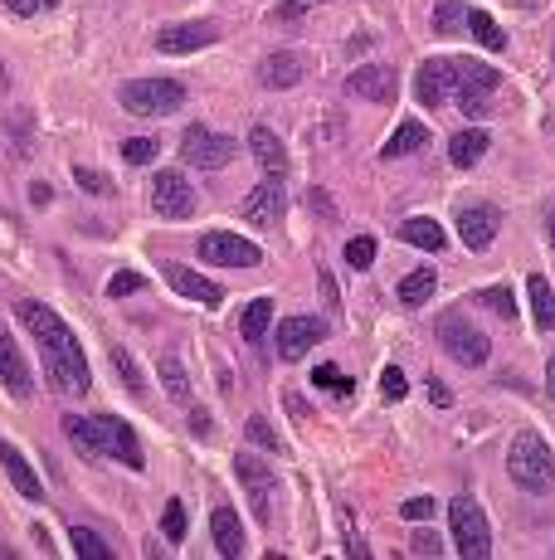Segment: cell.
<instances>
[{
  "label": "cell",
  "mask_w": 555,
  "mask_h": 560,
  "mask_svg": "<svg viewBox=\"0 0 555 560\" xmlns=\"http://www.w3.org/2000/svg\"><path fill=\"white\" fill-rule=\"evenodd\" d=\"M190 434H195V439H210V434H215V419L205 410H195L190 414Z\"/></svg>",
  "instance_id": "48"
},
{
  "label": "cell",
  "mask_w": 555,
  "mask_h": 560,
  "mask_svg": "<svg viewBox=\"0 0 555 560\" xmlns=\"http://www.w3.org/2000/svg\"><path fill=\"white\" fill-rule=\"evenodd\" d=\"M346 93L361 103H395V69L390 64H361L346 78Z\"/></svg>",
  "instance_id": "13"
},
{
  "label": "cell",
  "mask_w": 555,
  "mask_h": 560,
  "mask_svg": "<svg viewBox=\"0 0 555 560\" xmlns=\"http://www.w3.org/2000/svg\"><path fill=\"white\" fill-rule=\"evenodd\" d=\"M517 5H536V0H517Z\"/></svg>",
  "instance_id": "56"
},
{
  "label": "cell",
  "mask_w": 555,
  "mask_h": 560,
  "mask_svg": "<svg viewBox=\"0 0 555 560\" xmlns=\"http://www.w3.org/2000/svg\"><path fill=\"white\" fill-rule=\"evenodd\" d=\"M30 117H35L30 108H20L10 117L15 122V161H30Z\"/></svg>",
  "instance_id": "42"
},
{
  "label": "cell",
  "mask_w": 555,
  "mask_h": 560,
  "mask_svg": "<svg viewBox=\"0 0 555 560\" xmlns=\"http://www.w3.org/2000/svg\"><path fill=\"white\" fill-rule=\"evenodd\" d=\"M526 293H531V317H536V327H541V332H551V327H555V293H551V283L536 273V278L526 283Z\"/></svg>",
  "instance_id": "28"
},
{
  "label": "cell",
  "mask_w": 555,
  "mask_h": 560,
  "mask_svg": "<svg viewBox=\"0 0 555 560\" xmlns=\"http://www.w3.org/2000/svg\"><path fill=\"white\" fill-rule=\"evenodd\" d=\"M346 263H351V268H370V263H375V239H370V234L346 239Z\"/></svg>",
  "instance_id": "38"
},
{
  "label": "cell",
  "mask_w": 555,
  "mask_h": 560,
  "mask_svg": "<svg viewBox=\"0 0 555 560\" xmlns=\"http://www.w3.org/2000/svg\"><path fill=\"white\" fill-rule=\"evenodd\" d=\"M448 69H453V88H458L463 112H468V117H482V112H487V98H492L497 83H502V74L487 69V64H473V59H448Z\"/></svg>",
  "instance_id": "6"
},
{
  "label": "cell",
  "mask_w": 555,
  "mask_h": 560,
  "mask_svg": "<svg viewBox=\"0 0 555 560\" xmlns=\"http://www.w3.org/2000/svg\"><path fill=\"white\" fill-rule=\"evenodd\" d=\"M322 336H327V322H322V317H283V322H278V356H283V361H297V356L312 351Z\"/></svg>",
  "instance_id": "14"
},
{
  "label": "cell",
  "mask_w": 555,
  "mask_h": 560,
  "mask_svg": "<svg viewBox=\"0 0 555 560\" xmlns=\"http://www.w3.org/2000/svg\"><path fill=\"white\" fill-rule=\"evenodd\" d=\"M288 215V200H283V181H263L244 195V220L259 224V229H273V224H283Z\"/></svg>",
  "instance_id": "15"
},
{
  "label": "cell",
  "mask_w": 555,
  "mask_h": 560,
  "mask_svg": "<svg viewBox=\"0 0 555 560\" xmlns=\"http://www.w3.org/2000/svg\"><path fill=\"white\" fill-rule=\"evenodd\" d=\"M161 526H166V541H185V507H181V502H166V517H161Z\"/></svg>",
  "instance_id": "46"
},
{
  "label": "cell",
  "mask_w": 555,
  "mask_h": 560,
  "mask_svg": "<svg viewBox=\"0 0 555 560\" xmlns=\"http://www.w3.org/2000/svg\"><path fill=\"white\" fill-rule=\"evenodd\" d=\"M307 74H312V54H302V49H273V54L259 64V83L268 88V93L297 88Z\"/></svg>",
  "instance_id": "12"
},
{
  "label": "cell",
  "mask_w": 555,
  "mask_h": 560,
  "mask_svg": "<svg viewBox=\"0 0 555 560\" xmlns=\"http://www.w3.org/2000/svg\"><path fill=\"white\" fill-rule=\"evenodd\" d=\"M161 390L176 400V405H190V375H185V366H181V356H171V351H161Z\"/></svg>",
  "instance_id": "27"
},
{
  "label": "cell",
  "mask_w": 555,
  "mask_h": 560,
  "mask_svg": "<svg viewBox=\"0 0 555 560\" xmlns=\"http://www.w3.org/2000/svg\"><path fill=\"white\" fill-rule=\"evenodd\" d=\"M151 156H156V142H147V137H132V142H122V161H127V166H147Z\"/></svg>",
  "instance_id": "43"
},
{
  "label": "cell",
  "mask_w": 555,
  "mask_h": 560,
  "mask_svg": "<svg viewBox=\"0 0 555 560\" xmlns=\"http://www.w3.org/2000/svg\"><path fill=\"white\" fill-rule=\"evenodd\" d=\"M507 473L526 492H551L555 483V453L536 429H517V439L507 448Z\"/></svg>",
  "instance_id": "2"
},
{
  "label": "cell",
  "mask_w": 555,
  "mask_h": 560,
  "mask_svg": "<svg viewBox=\"0 0 555 560\" xmlns=\"http://www.w3.org/2000/svg\"><path fill=\"white\" fill-rule=\"evenodd\" d=\"M93 429H98L103 458H117V463H122V468H132V473H142V468H147V458H142V444H137V434H132V424H127V419L98 414V419H93Z\"/></svg>",
  "instance_id": "10"
},
{
  "label": "cell",
  "mask_w": 555,
  "mask_h": 560,
  "mask_svg": "<svg viewBox=\"0 0 555 560\" xmlns=\"http://www.w3.org/2000/svg\"><path fill=\"white\" fill-rule=\"evenodd\" d=\"M400 239H405V244H414V249H429V254H439V249L448 244L444 224H439V220H424V215H414V220L400 224Z\"/></svg>",
  "instance_id": "25"
},
{
  "label": "cell",
  "mask_w": 555,
  "mask_h": 560,
  "mask_svg": "<svg viewBox=\"0 0 555 560\" xmlns=\"http://www.w3.org/2000/svg\"><path fill=\"white\" fill-rule=\"evenodd\" d=\"M551 64H555V44H551Z\"/></svg>",
  "instance_id": "57"
},
{
  "label": "cell",
  "mask_w": 555,
  "mask_h": 560,
  "mask_svg": "<svg viewBox=\"0 0 555 560\" xmlns=\"http://www.w3.org/2000/svg\"><path fill=\"white\" fill-rule=\"evenodd\" d=\"M5 88H10V69L0 64V98H5Z\"/></svg>",
  "instance_id": "55"
},
{
  "label": "cell",
  "mask_w": 555,
  "mask_h": 560,
  "mask_svg": "<svg viewBox=\"0 0 555 560\" xmlns=\"http://www.w3.org/2000/svg\"><path fill=\"white\" fill-rule=\"evenodd\" d=\"M244 434H249V444H259V448H268V453H283V439H278V429L263 419V414H254L249 424H244Z\"/></svg>",
  "instance_id": "36"
},
{
  "label": "cell",
  "mask_w": 555,
  "mask_h": 560,
  "mask_svg": "<svg viewBox=\"0 0 555 560\" xmlns=\"http://www.w3.org/2000/svg\"><path fill=\"white\" fill-rule=\"evenodd\" d=\"M64 434H69V444H74V453H83V458H103V444H98V429H93V419H64Z\"/></svg>",
  "instance_id": "30"
},
{
  "label": "cell",
  "mask_w": 555,
  "mask_h": 560,
  "mask_svg": "<svg viewBox=\"0 0 555 560\" xmlns=\"http://www.w3.org/2000/svg\"><path fill=\"white\" fill-rule=\"evenodd\" d=\"M151 210L161 220H190L195 215V190L185 181L181 171H156L151 181Z\"/></svg>",
  "instance_id": "11"
},
{
  "label": "cell",
  "mask_w": 555,
  "mask_h": 560,
  "mask_svg": "<svg viewBox=\"0 0 555 560\" xmlns=\"http://www.w3.org/2000/svg\"><path fill=\"white\" fill-rule=\"evenodd\" d=\"M434 288H439L434 268H414V273H405V283H400V302L405 307H424V302L434 298Z\"/></svg>",
  "instance_id": "29"
},
{
  "label": "cell",
  "mask_w": 555,
  "mask_h": 560,
  "mask_svg": "<svg viewBox=\"0 0 555 560\" xmlns=\"http://www.w3.org/2000/svg\"><path fill=\"white\" fill-rule=\"evenodd\" d=\"M5 10H15V15H35L39 0H5Z\"/></svg>",
  "instance_id": "52"
},
{
  "label": "cell",
  "mask_w": 555,
  "mask_h": 560,
  "mask_svg": "<svg viewBox=\"0 0 555 560\" xmlns=\"http://www.w3.org/2000/svg\"><path fill=\"white\" fill-rule=\"evenodd\" d=\"M44 5H54V0H44Z\"/></svg>",
  "instance_id": "58"
},
{
  "label": "cell",
  "mask_w": 555,
  "mask_h": 560,
  "mask_svg": "<svg viewBox=\"0 0 555 560\" xmlns=\"http://www.w3.org/2000/svg\"><path fill=\"white\" fill-rule=\"evenodd\" d=\"M15 312H20V322L30 327V336H35L39 351H44V380H49V390L83 395L93 385V371H88V356L78 346L74 327L54 307H44V302H20Z\"/></svg>",
  "instance_id": "1"
},
{
  "label": "cell",
  "mask_w": 555,
  "mask_h": 560,
  "mask_svg": "<svg viewBox=\"0 0 555 560\" xmlns=\"http://www.w3.org/2000/svg\"><path fill=\"white\" fill-rule=\"evenodd\" d=\"M478 307H492V312H497V317H507V322L517 317V302H512V288H482V293H478Z\"/></svg>",
  "instance_id": "37"
},
{
  "label": "cell",
  "mask_w": 555,
  "mask_h": 560,
  "mask_svg": "<svg viewBox=\"0 0 555 560\" xmlns=\"http://www.w3.org/2000/svg\"><path fill=\"white\" fill-rule=\"evenodd\" d=\"M419 147H429V127L419 122V117H409V122H400L395 127V137L385 142V161H395V156H409V151H419Z\"/></svg>",
  "instance_id": "26"
},
{
  "label": "cell",
  "mask_w": 555,
  "mask_h": 560,
  "mask_svg": "<svg viewBox=\"0 0 555 560\" xmlns=\"http://www.w3.org/2000/svg\"><path fill=\"white\" fill-rule=\"evenodd\" d=\"M161 273H166V283H171L181 298H190V302H205V307H215V302L224 298L220 283H210L205 273H195V268H185V263H161Z\"/></svg>",
  "instance_id": "19"
},
{
  "label": "cell",
  "mask_w": 555,
  "mask_h": 560,
  "mask_svg": "<svg viewBox=\"0 0 555 560\" xmlns=\"http://www.w3.org/2000/svg\"><path fill=\"white\" fill-rule=\"evenodd\" d=\"M142 283H147L142 273H132V268H117V273L108 278V298H127V293H137Z\"/></svg>",
  "instance_id": "41"
},
{
  "label": "cell",
  "mask_w": 555,
  "mask_h": 560,
  "mask_svg": "<svg viewBox=\"0 0 555 560\" xmlns=\"http://www.w3.org/2000/svg\"><path fill=\"white\" fill-rule=\"evenodd\" d=\"M181 156H185V166L220 171V166H229V161L239 156V142H234V137H220V132H210V127H185Z\"/></svg>",
  "instance_id": "7"
},
{
  "label": "cell",
  "mask_w": 555,
  "mask_h": 560,
  "mask_svg": "<svg viewBox=\"0 0 555 560\" xmlns=\"http://www.w3.org/2000/svg\"><path fill=\"white\" fill-rule=\"evenodd\" d=\"M409 551H414V556H439L444 546H439V536H429V531H424V536H414V541H409Z\"/></svg>",
  "instance_id": "47"
},
{
  "label": "cell",
  "mask_w": 555,
  "mask_h": 560,
  "mask_svg": "<svg viewBox=\"0 0 555 560\" xmlns=\"http://www.w3.org/2000/svg\"><path fill=\"white\" fill-rule=\"evenodd\" d=\"M112 371H117V380L142 400L147 395V380H142V371H137V361H132V351H122V346H112Z\"/></svg>",
  "instance_id": "34"
},
{
  "label": "cell",
  "mask_w": 555,
  "mask_h": 560,
  "mask_svg": "<svg viewBox=\"0 0 555 560\" xmlns=\"http://www.w3.org/2000/svg\"><path fill=\"white\" fill-rule=\"evenodd\" d=\"M200 259L215 263V268H254L263 254H259V244H249L244 234L210 229V234H200Z\"/></svg>",
  "instance_id": "8"
},
{
  "label": "cell",
  "mask_w": 555,
  "mask_h": 560,
  "mask_svg": "<svg viewBox=\"0 0 555 560\" xmlns=\"http://www.w3.org/2000/svg\"><path fill=\"white\" fill-rule=\"evenodd\" d=\"M429 400H434V405H453V390H448L444 380H434V375H429Z\"/></svg>",
  "instance_id": "50"
},
{
  "label": "cell",
  "mask_w": 555,
  "mask_h": 560,
  "mask_svg": "<svg viewBox=\"0 0 555 560\" xmlns=\"http://www.w3.org/2000/svg\"><path fill=\"white\" fill-rule=\"evenodd\" d=\"M312 385H327V390H336V395H351V390H356V380L341 375L336 366H317V371H312Z\"/></svg>",
  "instance_id": "39"
},
{
  "label": "cell",
  "mask_w": 555,
  "mask_h": 560,
  "mask_svg": "<svg viewBox=\"0 0 555 560\" xmlns=\"http://www.w3.org/2000/svg\"><path fill=\"white\" fill-rule=\"evenodd\" d=\"M74 181H78V190H88V195H112V181L103 171H93V166H74Z\"/></svg>",
  "instance_id": "40"
},
{
  "label": "cell",
  "mask_w": 555,
  "mask_h": 560,
  "mask_svg": "<svg viewBox=\"0 0 555 560\" xmlns=\"http://www.w3.org/2000/svg\"><path fill=\"white\" fill-rule=\"evenodd\" d=\"M468 35L478 39L482 49H492V54H497V49H507V35H502V25H497L492 15H482V10H468Z\"/></svg>",
  "instance_id": "32"
},
{
  "label": "cell",
  "mask_w": 555,
  "mask_h": 560,
  "mask_svg": "<svg viewBox=\"0 0 555 560\" xmlns=\"http://www.w3.org/2000/svg\"><path fill=\"white\" fill-rule=\"evenodd\" d=\"M234 473H239V487L249 492V507H254V517H259V522H273L278 473H273V468H263L259 458H249V453H239V458H234Z\"/></svg>",
  "instance_id": "9"
},
{
  "label": "cell",
  "mask_w": 555,
  "mask_h": 560,
  "mask_svg": "<svg viewBox=\"0 0 555 560\" xmlns=\"http://www.w3.org/2000/svg\"><path fill=\"white\" fill-rule=\"evenodd\" d=\"M546 390H551V400H555V351H551V361H546Z\"/></svg>",
  "instance_id": "53"
},
{
  "label": "cell",
  "mask_w": 555,
  "mask_h": 560,
  "mask_svg": "<svg viewBox=\"0 0 555 560\" xmlns=\"http://www.w3.org/2000/svg\"><path fill=\"white\" fill-rule=\"evenodd\" d=\"M49 200H54V190L44 186V181H35V186H30V205H49Z\"/></svg>",
  "instance_id": "51"
},
{
  "label": "cell",
  "mask_w": 555,
  "mask_h": 560,
  "mask_svg": "<svg viewBox=\"0 0 555 560\" xmlns=\"http://www.w3.org/2000/svg\"><path fill=\"white\" fill-rule=\"evenodd\" d=\"M215 39H220V25L190 20V25H166V30L156 35V49H161V54H195V49H205V44H215Z\"/></svg>",
  "instance_id": "17"
},
{
  "label": "cell",
  "mask_w": 555,
  "mask_h": 560,
  "mask_svg": "<svg viewBox=\"0 0 555 560\" xmlns=\"http://www.w3.org/2000/svg\"><path fill=\"white\" fill-rule=\"evenodd\" d=\"M117 98L132 117H166L185 103V88L181 78H132V83H122Z\"/></svg>",
  "instance_id": "3"
},
{
  "label": "cell",
  "mask_w": 555,
  "mask_h": 560,
  "mask_svg": "<svg viewBox=\"0 0 555 560\" xmlns=\"http://www.w3.org/2000/svg\"><path fill=\"white\" fill-rule=\"evenodd\" d=\"M497 229H502V210H497V205H473V210H463V215H458V239H463L473 254L492 249Z\"/></svg>",
  "instance_id": "18"
},
{
  "label": "cell",
  "mask_w": 555,
  "mask_h": 560,
  "mask_svg": "<svg viewBox=\"0 0 555 560\" xmlns=\"http://www.w3.org/2000/svg\"><path fill=\"white\" fill-rule=\"evenodd\" d=\"M546 239H551V249H555V205L546 210Z\"/></svg>",
  "instance_id": "54"
},
{
  "label": "cell",
  "mask_w": 555,
  "mask_h": 560,
  "mask_svg": "<svg viewBox=\"0 0 555 560\" xmlns=\"http://www.w3.org/2000/svg\"><path fill=\"white\" fill-rule=\"evenodd\" d=\"M0 380H5V390H10L15 400H30V395H35V375L25 366L15 336L5 332V322H0Z\"/></svg>",
  "instance_id": "16"
},
{
  "label": "cell",
  "mask_w": 555,
  "mask_h": 560,
  "mask_svg": "<svg viewBox=\"0 0 555 560\" xmlns=\"http://www.w3.org/2000/svg\"><path fill=\"white\" fill-rule=\"evenodd\" d=\"M249 151H254V161L263 166L268 181H283V176H288V151H283V142H278L268 127H254V132H249Z\"/></svg>",
  "instance_id": "21"
},
{
  "label": "cell",
  "mask_w": 555,
  "mask_h": 560,
  "mask_svg": "<svg viewBox=\"0 0 555 560\" xmlns=\"http://www.w3.org/2000/svg\"><path fill=\"white\" fill-rule=\"evenodd\" d=\"M434 512H439V502H434V497H409L405 507H400V517H405V522H429Z\"/></svg>",
  "instance_id": "44"
},
{
  "label": "cell",
  "mask_w": 555,
  "mask_h": 560,
  "mask_svg": "<svg viewBox=\"0 0 555 560\" xmlns=\"http://www.w3.org/2000/svg\"><path fill=\"white\" fill-rule=\"evenodd\" d=\"M380 395L395 405V400H405V371H395V366H385L380 371Z\"/></svg>",
  "instance_id": "45"
},
{
  "label": "cell",
  "mask_w": 555,
  "mask_h": 560,
  "mask_svg": "<svg viewBox=\"0 0 555 560\" xmlns=\"http://www.w3.org/2000/svg\"><path fill=\"white\" fill-rule=\"evenodd\" d=\"M268 322H273V302H268V298H254L249 307H244V322H239V332H244V341H249V346H259L263 332H268Z\"/></svg>",
  "instance_id": "31"
},
{
  "label": "cell",
  "mask_w": 555,
  "mask_h": 560,
  "mask_svg": "<svg viewBox=\"0 0 555 560\" xmlns=\"http://www.w3.org/2000/svg\"><path fill=\"white\" fill-rule=\"evenodd\" d=\"M307 205H312L317 215H327V220H332V215H336V205H332V200H327V190H312V195H307Z\"/></svg>",
  "instance_id": "49"
},
{
  "label": "cell",
  "mask_w": 555,
  "mask_h": 560,
  "mask_svg": "<svg viewBox=\"0 0 555 560\" xmlns=\"http://www.w3.org/2000/svg\"><path fill=\"white\" fill-rule=\"evenodd\" d=\"M458 30H468L463 0H434V35H458Z\"/></svg>",
  "instance_id": "33"
},
{
  "label": "cell",
  "mask_w": 555,
  "mask_h": 560,
  "mask_svg": "<svg viewBox=\"0 0 555 560\" xmlns=\"http://www.w3.org/2000/svg\"><path fill=\"white\" fill-rule=\"evenodd\" d=\"M210 536H215V546H220V556H244V522L234 517V507H215V517H210Z\"/></svg>",
  "instance_id": "23"
},
{
  "label": "cell",
  "mask_w": 555,
  "mask_h": 560,
  "mask_svg": "<svg viewBox=\"0 0 555 560\" xmlns=\"http://www.w3.org/2000/svg\"><path fill=\"white\" fill-rule=\"evenodd\" d=\"M69 546H74V556H88V560H108L112 546L98 536V531H88V526H74L69 531Z\"/></svg>",
  "instance_id": "35"
},
{
  "label": "cell",
  "mask_w": 555,
  "mask_h": 560,
  "mask_svg": "<svg viewBox=\"0 0 555 560\" xmlns=\"http://www.w3.org/2000/svg\"><path fill=\"white\" fill-rule=\"evenodd\" d=\"M0 463H5V473H10V483H15V492H20V497H30V502H39V497H44V483L35 478V468L25 463V453H20L15 444H5V439H0Z\"/></svg>",
  "instance_id": "22"
},
{
  "label": "cell",
  "mask_w": 555,
  "mask_h": 560,
  "mask_svg": "<svg viewBox=\"0 0 555 560\" xmlns=\"http://www.w3.org/2000/svg\"><path fill=\"white\" fill-rule=\"evenodd\" d=\"M448 522H453V546H458V556L482 560L492 551V531H487V517H482V507L473 497L448 502Z\"/></svg>",
  "instance_id": "5"
},
{
  "label": "cell",
  "mask_w": 555,
  "mask_h": 560,
  "mask_svg": "<svg viewBox=\"0 0 555 560\" xmlns=\"http://www.w3.org/2000/svg\"><path fill=\"white\" fill-rule=\"evenodd\" d=\"M434 336H439V346H444L458 366H487V356H492L487 336H482L463 312H439V317H434Z\"/></svg>",
  "instance_id": "4"
},
{
  "label": "cell",
  "mask_w": 555,
  "mask_h": 560,
  "mask_svg": "<svg viewBox=\"0 0 555 560\" xmlns=\"http://www.w3.org/2000/svg\"><path fill=\"white\" fill-rule=\"evenodd\" d=\"M448 93H453V69H448V59H424L419 74H414V98H419L424 108H439Z\"/></svg>",
  "instance_id": "20"
},
{
  "label": "cell",
  "mask_w": 555,
  "mask_h": 560,
  "mask_svg": "<svg viewBox=\"0 0 555 560\" xmlns=\"http://www.w3.org/2000/svg\"><path fill=\"white\" fill-rule=\"evenodd\" d=\"M482 156H487V132H482V127H463V132H453V142H448V161H453L458 171L478 166Z\"/></svg>",
  "instance_id": "24"
}]
</instances>
